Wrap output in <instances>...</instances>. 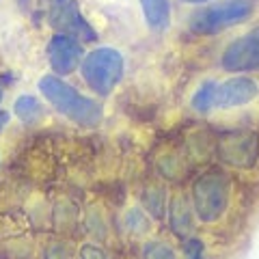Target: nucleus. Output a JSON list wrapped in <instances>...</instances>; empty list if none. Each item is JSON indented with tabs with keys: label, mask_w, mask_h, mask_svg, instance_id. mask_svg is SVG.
<instances>
[{
	"label": "nucleus",
	"mask_w": 259,
	"mask_h": 259,
	"mask_svg": "<svg viewBox=\"0 0 259 259\" xmlns=\"http://www.w3.org/2000/svg\"><path fill=\"white\" fill-rule=\"evenodd\" d=\"M123 71H125L123 54L108 46L95 48L93 52L84 56L82 65H80V74H82L87 87L102 97L115 91V87L123 78Z\"/></svg>",
	"instance_id": "7ed1b4c3"
},
{
	"label": "nucleus",
	"mask_w": 259,
	"mask_h": 259,
	"mask_svg": "<svg viewBox=\"0 0 259 259\" xmlns=\"http://www.w3.org/2000/svg\"><path fill=\"white\" fill-rule=\"evenodd\" d=\"M229 203V180L221 171L203 173L192 184V209L201 223H216Z\"/></svg>",
	"instance_id": "20e7f679"
},
{
	"label": "nucleus",
	"mask_w": 259,
	"mask_h": 259,
	"mask_svg": "<svg viewBox=\"0 0 259 259\" xmlns=\"http://www.w3.org/2000/svg\"><path fill=\"white\" fill-rule=\"evenodd\" d=\"M259 95V82L248 76H233L225 82H218L216 89V108H240L246 106Z\"/></svg>",
	"instance_id": "1a4fd4ad"
},
{
	"label": "nucleus",
	"mask_w": 259,
	"mask_h": 259,
	"mask_svg": "<svg viewBox=\"0 0 259 259\" xmlns=\"http://www.w3.org/2000/svg\"><path fill=\"white\" fill-rule=\"evenodd\" d=\"M149 30L164 32L171 24V0H139Z\"/></svg>",
	"instance_id": "9d476101"
},
{
	"label": "nucleus",
	"mask_w": 259,
	"mask_h": 259,
	"mask_svg": "<svg viewBox=\"0 0 259 259\" xmlns=\"http://www.w3.org/2000/svg\"><path fill=\"white\" fill-rule=\"evenodd\" d=\"M143 205L149 209L151 216H156L158 221L162 216H164V188H160V186H156V188H147L143 194Z\"/></svg>",
	"instance_id": "4468645a"
},
{
	"label": "nucleus",
	"mask_w": 259,
	"mask_h": 259,
	"mask_svg": "<svg viewBox=\"0 0 259 259\" xmlns=\"http://www.w3.org/2000/svg\"><path fill=\"white\" fill-rule=\"evenodd\" d=\"M253 13H255V0H221V3H209L203 9H199L197 13L190 15L188 30L199 37H209L250 20Z\"/></svg>",
	"instance_id": "f03ea898"
},
{
	"label": "nucleus",
	"mask_w": 259,
	"mask_h": 259,
	"mask_svg": "<svg viewBox=\"0 0 259 259\" xmlns=\"http://www.w3.org/2000/svg\"><path fill=\"white\" fill-rule=\"evenodd\" d=\"M168 218H171V229L177 233V236H186L192 227L188 201L184 197H175L171 201V207H168Z\"/></svg>",
	"instance_id": "9b49d317"
},
{
	"label": "nucleus",
	"mask_w": 259,
	"mask_h": 259,
	"mask_svg": "<svg viewBox=\"0 0 259 259\" xmlns=\"http://www.w3.org/2000/svg\"><path fill=\"white\" fill-rule=\"evenodd\" d=\"M216 89H218V82H214V80H207V82H203L197 93L192 95V102L190 106L194 112H199V115H207V112H212L216 108Z\"/></svg>",
	"instance_id": "ddd939ff"
},
{
	"label": "nucleus",
	"mask_w": 259,
	"mask_h": 259,
	"mask_svg": "<svg viewBox=\"0 0 259 259\" xmlns=\"http://www.w3.org/2000/svg\"><path fill=\"white\" fill-rule=\"evenodd\" d=\"M143 259H177L173 246L164 244L162 240H149L143 246Z\"/></svg>",
	"instance_id": "2eb2a0df"
},
{
	"label": "nucleus",
	"mask_w": 259,
	"mask_h": 259,
	"mask_svg": "<svg viewBox=\"0 0 259 259\" xmlns=\"http://www.w3.org/2000/svg\"><path fill=\"white\" fill-rule=\"evenodd\" d=\"M180 3H184V5H209L212 0H180Z\"/></svg>",
	"instance_id": "6ab92c4d"
},
{
	"label": "nucleus",
	"mask_w": 259,
	"mask_h": 259,
	"mask_svg": "<svg viewBox=\"0 0 259 259\" xmlns=\"http://www.w3.org/2000/svg\"><path fill=\"white\" fill-rule=\"evenodd\" d=\"M39 93L46 97L48 104L61 112L63 117H67L69 121H74L78 125L93 127L102 121L104 110L91 97H87L78 91L74 84L65 82L61 76L48 74L39 80Z\"/></svg>",
	"instance_id": "f257e3e1"
},
{
	"label": "nucleus",
	"mask_w": 259,
	"mask_h": 259,
	"mask_svg": "<svg viewBox=\"0 0 259 259\" xmlns=\"http://www.w3.org/2000/svg\"><path fill=\"white\" fill-rule=\"evenodd\" d=\"M218 156L236 168H253L259 160V136L253 132H233L218 143Z\"/></svg>",
	"instance_id": "0eeeda50"
},
{
	"label": "nucleus",
	"mask_w": 259,
	"mask_h": 259,
	"mask_svg": "<svg viewBox=\"0 0 259 259\" xmlns=\"http://www.w3.org/2000/svg\"><path fill=\"white\" fill-rule=\"evenodd\" d=\"M7 121H9V115H7V112H0V132H3V130H5Z\"/></svg>",
	"instance_id": "aec40b11"
},
{
	"label": "nucleus",
	"mask_w": 259,
	"mask_h": 259,
	"mask_svg": "<svg viewBox=\"0 0 259 259\" xmlns=\"http://www.w3.org/2000/svg\"><path fill=\"white\" fill-rule=\"evenodd\" d=\"M46 9L50 26L63 32V35L80 37L87 39V41H95L97 39V32L87 22L76 0H46Z\"/></svg>",
	"instance_id": "39448f33"
},
{
	"label": "nucleus",
	"mask_w": 259,
	"mask_h": 259,
	"mask_svg": "<svg viewBox=\"0 0 259 259\" xmlns=\"http://www.w3.org/2000/svg\"><path fill=\"white\" fill-rule=\"evenodd\" d=\"M84 61V48L78 41V37L71 35H54L48 44V65L52 74L56 76H69L82 65Z\"/></svg>",
	"instance_id": "6e6552de"
},
{
	"label": "nucleus",
	"mask_w": 259,
	"mask_h": 259,
	"mask_svg": "<svg viewBox=\"0 0 259 259\" xmlns=\"http://www.w3.org/2000/svg\"><path fill=\"white\" fill-rule=\"evenodd\" d=\"M221 65L229 74H244V71H259V26L248 30L246 35L225 48Z\"/></svg>",
	"instance_id": "423d86ee"
},
{
	"label": "nucleus",
	"mask_w": 259,
	"mask_h": 259,
	"mask_svg": "<svg viewBox=\"0 0 259 259\" xmlns=\"http://www.w3.org/2000/svg\"><path fill=\"white\" fill-rule=\"evenodd\" d=\"M44 259H71V248L65 242H50L44 248Z\"/></svg>",
	"instance_id": "f3484780"
},
{
	"label": "nucleus",
	"mask_w": 259,
	"mask_h": 259,
	"mask_svg": "<svg viewBox=\"0 0 259 259\" xmlns=\"http://www.w3.org/2000/svg\"><path fill=\"white\" fill-rule=\"evenodd\" d=\"M0 104H3V89H0Z\"/></svg>",
	"instance_id": "412c9836"
},
{
	"label": "nucleus",
	"mask_w": 259,
	"mask_h": 259,
	"mask_svg": "<svg viewBox=\"0 0 259 259\" xmlns=\"http://www.w3.org/2000/svg\"><path fill=\"white\" fill-rule=\"evenodd\" d=\"M80 259H110L108 253H104L100 246L95 244H84L80 248Z\"/></svg>",
	"instance_id": "a211bd4d"
},
{
	"label": "nucleus",
	"mask_w": 259,
	"mask_h": 259,
	"mask_svg": "<svg viewBox=\"0 0 259 259\" xmlns=\"http://www.w3.org/2000/svg\"><path fill=\"white\" fill-rule=\"evenodd\" d=\"M13 112L24 123H35V121H41L44 117V104L35 95H20L13 104Z\"/></svg>",
	"instance_id": "f8f14e48"
},
{
	"label": "nucleus",
	"mask_w": 259,
	"mask_h": 259,
	"mask_svg": "<svg viewBox=\"0 0 259 259\" xmlns=\"http://www.w3.org/2000/svg\"><path fill=\"white\" fill-rule=\"evenodd\" d=\"M184 259H205V246L197 238L184 240Z\"/></svg>",
	"instance_id": "dca6fc26"
}]
</instances>
